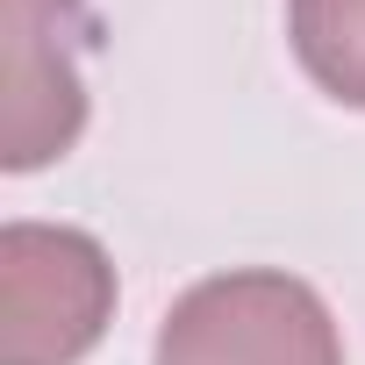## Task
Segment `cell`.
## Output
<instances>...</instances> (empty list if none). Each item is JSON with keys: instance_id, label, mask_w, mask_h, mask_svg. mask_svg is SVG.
I'll return each instance as SVG.
<instances>
[{"instance_id": "6da1fadb", "label": "cell", "mask_w": 365, "mask_h": 365, "mask_svg": "<svg viewBox=\"0 0 365 365\" xmlns=\"http://www.w3.org/2000/svg\"><path fill=\"white\" fill-rule=\"evenodd\" d=\"M150 365H344V329L301 272L230 265L158 315Z\"/></svg>"}, {"instance_id": "7a4b0ae2", "label": "cell", "mask_w": 365, "mask_h": 365, "mask_svg": "<svg viewBox=\"0 0 365 365\" xmlns=\"http://www.w3.org/2000/svg\"><path fill=\"white\" fill-rule=\"evenodd\" d=\"M115 294V258L93 230L15 215L0 230V301H8L0 365H79L108 336Z\"/></svg>"}, {"instance_id": "3957f363", "label": "cell", "mask_w": 365, "mask_h": 365, "mask_svg": "<svg viewBox=\"0 0 365 365\" xmlns=\"http://www.w3.org/2000/svg\"><path fill=\"white\" fill-rule=\"evenodd\" d=\"M8 29V129L0 165L43 172L86 136V51L101 43L93 0H0Z\"/></svg>"}, {"instance_id": "277c9868", "label": "cell", "mask_w": 365, "mask_h": 365, "mask_svg": "<svg viewBox=\"0 0 365 365\" xmlns=\"http://www.w3.org/2000/svg\"><path fill=\"white\" fill-rule=\"evenodd\" d=\"M287 51L315 93L365 115V0H287Z\"/></svg>"}]
</instances>
